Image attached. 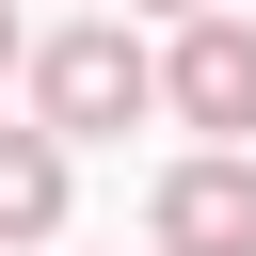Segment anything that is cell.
Returning <instances> with one entry per match:
<instances>
[{
	"label": "cell",
	"mask_w": 256,
	"mask_h": 256,
	"mask_svg": "<svg viewBox=\"0 0 256 256\" xmlns=\"http://www.w3.org/2000/svg\"><path fill=\"white\" fill-rule=\"evenodd\" d=\"M144 112H160V48H144L128 16H80V32L32 48V128H64V144H128Z\"/></svg>",
	"instance_id": "6da1fadb"
},
{
	"label": "cell",
	"mask_w": 256,
	"mask_h": 256,
	"mask_svg": "<svg viewBox=\"0 0 256 256\" xmlns=\"http://www.w3.org/2000/svg\"><path fill=\"white\" fill-rule=\"evenodd\" d=\"M160 112L192 144H256V16H192L160 48Z\"/></svg>",
	"instance_id": "7a4b0ae2"
},
{
	"label": "cell",
	"mask_w": 256,
	"mask_h": 256,
	"mask_svg": "<svg viewBox=\"0 0 256 256\" xmlns=\"http://www.w3.org/2000/svg\"><path fill=\"white\" fill-rule=\"evenodd\" d=\"M144 256H256V160L240 144H192L144 208Z\"/></svg>",
	"instance_id": "3957f363"
},
{
	"label": "cell",
	"mask_w": 256,
	"mask_h": 256,
	"mask_svg": "<svg viewBox=\"0 0 256 256\" xmlns=\"http://www.w3.org/2000/svg\"><path fill=\"white\" fill-rule=\"evenodd\" d=\"M0 240H64V128H0Z\"/></svg>",
	"instance_id": "277c9868"
},
{
	"label": "cell",
	"mask_w": 256,
	"mask_h": 256,
	"mask_svg": "<svg viewBox=\"0 0 256 256\" xmlns=\"http://www.w3.org/2000/svg\"><path fill=\"white\" fill-rule=\"evenodd\" d=\"M16 64H32V32H16V0H0V80H16Z\"/></svg>",
	"instance_id": "5b68a950"
},
{
	"label": "cell",
	"mask_w": 256,
	"mask_h": 256,
	"mask_svg": "<svg viewBox=\"0 0 256 256\" xmlns=\"http://www.w3.org/2000/svg\"><path fill=\"white\" fill-rule=\"evenodd\" d=\"M144 16H176V32H192V16H240V0H144Z\"/></svg>",
	"instance_id": "8992f818"
}]
</instances>
